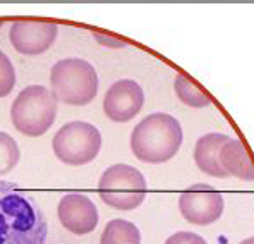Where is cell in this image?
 <instances>
[{
    "instance_id": "obj_1",
    "label": "cell",
    "mask_w": 254,
    "mask_h": 244,
    "mask_svg": "<svg viewBox=\"0 0 254 244\" xmlns=\"http://www.w3.org/2000/svg\"><path fill=\"white\" fill-rule=\"evenodd\" d=\"M42 208L17 184L0 179V244H45Z\"/></svg>"
},
{
    "instance_id": "obj_2",
    "label": "cell",
    "mask_w": 254,
    "mask_h": 244,
    "mask_svg": "<svg viewBox=\"0 0 254 244\" xmlns=\"http://www.w3.org/2000/svg\"><path fill=\"white\" fill-rule=\"evenodd\" d=\"M184 141L182 126L174 115L155 112L144 117L130 134V150L144 163H165L179 153Z\"/></svg>"
},
{
    "instance_id": "obj_3",
    "label": "cell",
    "mask_w": 254,
    "mask_h": 244,
    "mask_svg": "<svg viewBox=\"0 0 254 244\" xmlns=\"http://www.w3.org/2000/svg\"><path fill=\"white\" fill-rule=\"evenodd\" d=\"M98 74L84 59L70 57L55 62L50 71L52 95L57 102L83 107L98 93Z\"/></svg>"
},
{
    "instance_id": "obj_4",
    "label": "cell",
    "mask_w": 254,
    "mask_h": 244,
    "mask_svg": "<svg viewBox=\"0 0 254 244\" xmlns=\"http://www.w3.org/2000/svg\"><path fill=\"white\" fill-rule=\"evenodd\" d=\"M57 117V100L42 84L26 86L10 107L12 126L24 136H43Z\"/></svg>"
},
{
    "instance_id": "obj_5",
    "label": "cell",
    "mask_w": 254,
    "mask_h": 244,
    "mask_svg": "<svg viewBox=\"0 0 254 244\" xmlns=\"http://www.w3.org/2000/svg\"><path fill=\"white\" fill-rule=\"evenodd\" d=\"M98 194L103 203L121 212H130L144 203L148 182L143 172L127 163L110 165L98 181Z\"/></svg>"
},
{
    "instance_id": "obj_6",
    "label": "cell",
    "mask_w": 254,
    "mask_h": 244,
    "mask_svg": "<svg viewBox=\"0 0 254 244\" xmlns=\"http://www.w3.org/2000/svg\"><path fill=\"white\" fill-rule=\"evenodd\" d=\"M59 162L72 167L86 165L98 157L102 150V133L98 127L84 121L64 124L52 140Z\"/></svg>"
},
{
    "instance_id": "obj_7",
    "label": "cell",
    "mask_w": 254,
    "mask_h": 244,
    "mask_svg": "<svg viewBox=\"0 0 254 244\" xmlns=\"http://www.w3.org/2000/svg\"><path fill=\"white\" fill-rule=\"evenodd\" d=\"M225 210L223 196L210 184H192L179 196V212L192 225H210Z\"/></svg>"
},
{
    "instance_id": "obj_8",
    "label": "cell",
    "mask_w": 254,
    "mask_h": 244,
    "mask_svg": "<svg viewBox=\"0 0 254 244\" xmlns=\"http://www.w3.org/2000/svg\"><path fill=\"white\" fill-rule=\"evenodd\" d=\"M59 28L55 22L19 19L10 26L9 38L12 47L22 55L45 54L57 38Z\"/></svg>"
},
{
    "instance_id": "obj_9",
    "label": "cell",
    "mask_w": 254,
    "mask_h": 244,
    "mask_svg": "<svg viewBox=\"0 0 254 244\" xmlns=\"http://www.w3.org/2000/svg\"><path fill=\"white\" fill-rule=\"evenodd\" d=\"M143 105V88L132 80H119L105 93L103 112L112 122H129L139 114Z\"/></svg>"
},
{
    "instance_id": "obj_10",
    "label": "cell",
    "mask_w": 254,
    "mask_h": 244,
    "mask_svg": "<svg viewBox=\"0 0 254 244\" xmlns=\"http://www.w3.org/2000/svg\"><path fill=\"white\" fill-rule=\"evenodd\" d=\"M57 215L64 229L76 236L89 234L98 225V210L86 194L67 193L59 201Z\"/></svg>"
},
{
    "instance_id": "obj_11",
    "label": "cell",
    "mask_w": 254,
    "mask_h": 244,
    "mask_svg": "<svg viewBox=\"0 0 254 244\" xmlns=\"http://www.w3.org/2000/svg\"><path fill=\"white\" fill-rule=\"evenodd\" d=\"M230 140L229 134L222 133H208L203 134L196 141L194 146V163L203 174L211 175L216 179L229 177L225 170L220 165V150L223 148L227 141Z\"/></svg>"
},
{
    "instance_id": "obj_12",
    "label": "cell",
    "mask_w": 254,
    "mask_h": 244,
    "mask_svg": "<svg viewBox=\"0 0 254 244\" xmlns=\"http://www.w3.org/2000/svg\"><path fill=\"white\" fill-rule=\"evenodd\" d=\"M220 165L227 175L246 182H254V162L241 140L230 138L223 145L220 150Z\"/></svg>"
},
{
    "instance_id": "obj_13",
    "label": "cell",
    "mask_w": 254,
    "mask_h": 244,
    "mask_svg": "<svg viewBox=\"0 0 254 244\" xmlns=\"http://www.w3.org/2000/svg\"><path fill=\"white\" fill-rule=\"evenodd\" d=\"M100 244H141V231L129 220L114 219L103 229Z\"/></svg>"
},
{
    "instance_id": "obj_14",
    "label": "cell",
    "mask_w": 254,
    "mask_h": 244,
    "mask_svg": "<svg viewBox=\"0 0 254 244\" xmlns=\"http://www.w3.org/2000/svg\"><path fill=\"white\" fill-rule=\"evenodd\" d=\"M174 89H175L177 98L190 108H204L211 105L210 96H208L199 86L194 84L192 81H189L188 78L182 76V74H179V76L175 78Z\"/></svg>"
},
{
    "instance_id": "obj_15",
    "label": "cell",
    "mask_w": 254,
    "mask_h": 244,
    "mask_svg": "<svg viewBox=\"0 0 254 244\" xmlns=\"http://www.w3.org/2000/svg\"><path fill=\"white\" fill-rule=\"evenodd\" d=\"M21 152L10 134L0 131V175H5L19 163Z\"/></svg>"
},
{
    "instance_id": "obj_16",
    "label": "cell",
    "mask_w": 254,
    "mask_h": 244,
    "mask_svg": "<svg viewBox=\"0 0 254 244\" xmlns=\"http://www.w3.org/2000/svg\"><path fill=\"white\" fill-rule=\"evenodd\" d=\"M16 86V69L10 59L0 50V98L7 96Z\"/></svg>"
},
{
    "instance_id": "obj_17",
    "label": "cell",
    "mask_w": 254,
    "mask_h": 244,
    "mask_svg": "<svg viewBox=\"0 0 254 244\" xmlns=\"http://www.w3.org/2000/svg\"><path fill=\"white\" fill-rule=\"evenodd\" d=\"M165 244H208V243H206V239L201 238L196 232L179 231V232H175V234H172L165 241Z\"/></svg>"
},
{
    "instance_id": "obj_18",
    "label": "cell",
    "mask_w": 254,
    "mask_h": 244,
    "mask_svg": "<svg viewBox=\"0 0 254 244\" xmlns=\"http://www.w3.org/2000/svg\"><path fill=\"white\" fill-rule=\"evenodd\" d=\"M95 40L98 41L100 45L103 47H108V48H122L126 47V41L115 38V36H110V35H105V33H93Z\"/></svg>"
},
{
    "instance_id": "obj_19",
    "label": "cell",
    "mask_w": 254,
    "mask_h": 244,
    "mask_svg": "<svg viewBox=\"0 0 254 244\" xmlns=\"http://www.w3.org/2000/svg\"><path fill=\"white\" fill-rule=\"evenodd\" d=\"M239 244H254V236L253 238H248V239H244V241H241Z\"/></svg>"
},
{
    "instance_id": "obj_20",
    "label": "cell",
    "mask_w": 254,
    "mask_h": 244,
    "mask_svg": "<svg viewBox=\"0 0 254 244\" xmlns=\"http://www.w3.org/2000/svg\"><path fill=\"white\" fill-rule=\"evenodd\" d=\"M2 24H3V21H2V19H0V28H2Z\"/></svg>"
}]
</instances>
